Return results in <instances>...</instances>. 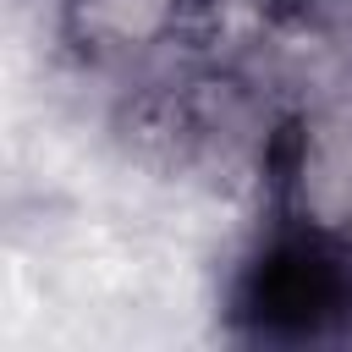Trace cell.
<instances>
[{"instance_id":"6da1fadb","label":"cell","mask_w":352,"mask_h":352,"mask_svg":"<svg viewBox=\"0 0 352 352\" xmlns=\"http://www.w3.org/2000/svg\"><path fill=\"white\" fill-rule=\"evenodd\" d=\"M346 275L319 258L314 248H292L280 253L264 280H258V324L280 330V336H319L330 319H341L346 308Z\"/></svg>"}]
</instances>
